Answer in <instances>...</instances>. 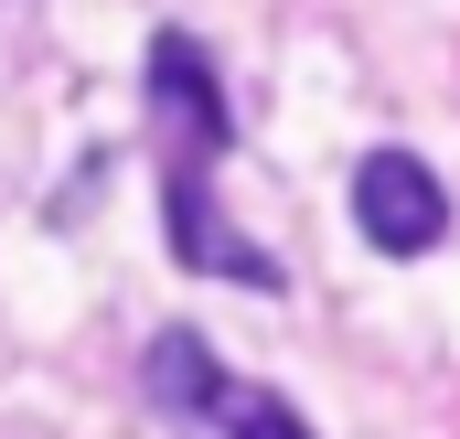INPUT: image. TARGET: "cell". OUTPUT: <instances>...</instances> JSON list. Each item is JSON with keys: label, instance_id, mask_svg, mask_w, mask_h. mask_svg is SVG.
<instances>
[{"label": "cell", "instance_id": "cell-1", "mask_svg": "<svg viewBox=\"0 0 460 439\" xmlns=\"http://www.w3.org/2000/svg\"><path fill=\"white\" fill-rule=\"evenodd\" d=\"M353 225H364V246H385V257H429V246L450 236V193H439V172H429L418 150H364V172H353Z\"/></svg>", "mask_w": 460, "mask_h": 439}, {"label": "cell", "instance_id": "cell-2", "mask_svg": "<svg viewBox=\"0 0 460 439\" xmlns=\"http://www.w3.org/2000/svg\"><path fill=\"white\" fill-rule=\"evenodd\" d=\"M161 225H172V257H182V268H215V279H246V290H279V257L246 246V236L215 215L204 172H172V183H161Z\"/></svg>", "mask_w": 460, "mask_h": 439}, {"label": "cell", "instance_id": "cell-3", "mask_svg": "<svg viewBox=\"0 0 460 439\" xmlns=\"http://www.w3.org/2000/svg\"><path fill=\"white\" fill-rule=\"evenodd\" d=\"M150 97H161V118H172V129H182L204 161H215V150L235 139L226 86H215V65L193 54V32H161V43H150Z\"/></svg>", "mask_w": 460, "mask_h": 439}, {"label": "cell", "instance_id": "cell-4", "mask_svg": "<svg viewBox=\"0 0 460 439\" xmlns=\"http://www.w3.org/2000/svg\"><path fill=\"white\" fill-rule=\"evenodd\" d=\"M150 397H161V408H182V418H204V408L226 397L215 343H204V332H161V343H150Z\"/></svg>", "mask_w": 460, "mask_h": 439}, {"label": "cell", "instance_id": "cell-5", "mask_svg": "<svg viewBox=\"0 0 460 439\" xmlns=\"http://www.w3.org/2000/svg\"><path fill=\"white\" fill-rule=\"evenodd\" d=\"M204 418H215L226 439H311V429H300V408H289V397H268V386H226Z\"/></svg>", "mask_w": 460, "mask_h": 439}]
</instances>
